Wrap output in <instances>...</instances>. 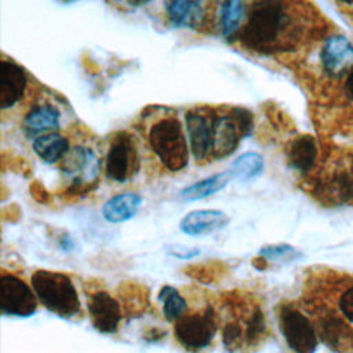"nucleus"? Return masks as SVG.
Wrapping results in <instances>:
<instances>
[{
  "label": "nucleus",
  "instance_id": "nucleus-1",
  "mask_svg": "<svg viewBox=\"0 0 353 353\" xmlns=\"http://www.w3.org/2000/svg\"><path fill=\"white\" fill-rule=\"evenodd\" d=\"M290 7V3L279 0L250 3L239 36L241 46L261 55L290 50L299 39V26Z\"/></svg>",
  "mask_w": 353,
  "mask_h": 353
},
{
  "label": "nucleus",
  "instance_id": "nucleus-2",
  "mask_svg": "<svg viewBox=\"0 0 353 353\" xmlns=\"http://www.w3.org/2000/svg\"><path fill=\"white\" fill-rule=\"evenodd\" d=\"M30 283L40 303L51 313L62 319L80 313L79 292L68 274L40 269L32 274Z\"/></svg>",
  "mask_w": 353,
  "mask_h": 353
},
{
  "label": "nucleus",
  "instance_id": "nucleus-3",
  "mask_svg": "<svg viewBox=\"0 0 353 353\" xmlns=\"http://www.w3.org/2000/svg\"><path fill=\"white\" fill-rule=\"evenodd\" d=\"M148 142L160 163L171 172L186 168L189 161V142L181 121L167 116L154 121L148 132Z\"/></svg>",
  "mask_w": 353,
  "mask_h": 353
},
{
  "label": "nucleus",
  "instance_id": "nucleus-4",
  "mask_svg": "<svg viewBox=\"0 0 353 353\" xmlns=\"http://www.w3.org/2000/svg\"><path fill=\"white\" fill-rule=\"evenodd\" d=\"M59 168L68 188L73 192H80L95 185L102 163L91 146L74 145L61 160Z\"/></svg>",
  "mask_w": 353,
  "mask_h": 353
},
{
  "label": "nucleus",
  "instance_id": "nucleus-5",
  "mask_svg": "<svg viewBox=\"0 0 353 353\" xmlns=\"http://www.w3.org/2000/svg\"><path fill=\"white\" fill-rule=\"evenodd\" d=\"M141 157L134 137L127 131L116 132L105 156V176L113 182L124 183L139 171Z\"/></svg>",
  "mask_w": 353,
  "mask_h": 353
},
{
  "label": "nucleus",
  "instance_id": "nucleus-6",
  "mask_svg": "<svg viewBox=\"0 0 353 353\" xmlns=\"http://www.w3.org/2000/svg\"><path fill=\"white\" fill-rule=\"evenodd\" d=\"M216 330V316L211 306L205 307L203 312L186 314L174 324L175 338L189 350L207 347L212 342Z\"/></svg>",
  "mask_w": 353,
  "mask_h": 353
},
{
  "label": "nucleus",
  "instance_id": "nucleus-7",
  "mask_svg": "<svg viewBox=\"0 0 353 353\" xmlns=\"http://www.w3.org/2000/svg\"><path fill=\"white\" fill-rule=\"evenodd\" d=\"M280 331L295 353H313L317 347V332L314 324L296 307L284 305L279 312Z\"/></svg>",
  "mask_w": 353,
  "mask_h": 353
},
{
  "label": "nucleus",
  "instance_id": "nucleus-8",
  "mask_svg": "<svg viewBox=\"0 0 353 353\" xmlns=\"http://www.w3.org/2000/svg\"><path fill=\"white\" fill-rule=\"evenodd\" d=\"M37 296L19 277L3 273L0 277V309L6 316L29 317L36 312Z\"/></svg>",
  "mask_w": 353,
  "mask_h": 353
},
{
  "label": "nucleus",
  "instance_id": "nucleus-9",
  "mask_svg": "<svg viewBox=\"0 0 353 353\" xmlns=\"http://www.w3.org/2000/svg\"><path fill=\"white\" fill-rule=\"evenodd\" d=\"M211 132V159L215 160L233 154L240 139L245 137L232 109L228 113H212Z\"/></svg>",
  "mask_w": 353,
  "mask_h": 353
},
{
  "label": "nucleus",
  "instance_id": "nucleus-10",
  "mask_svg": "<svg viewBox=\"0 0 353 353\" xmlns=\"http://www.w3.org/2000/svg\"><path fill=\"white\" fill-rule=\"evenodd\" d=\"M185 127L190 153L196 161L211 159L212 113L190 109L185 113Z\"/></svg>",
  "mask_w": 353,
  "mask_h": 353
},
{
  "label": "nucleus",
  "instance_id": "nucleus-11",
  "mask_svg": "<svg viewBox=\"0 0 353 353\" xmlns=\"http://www.w3.org/2000/svg\"><path fill=\"white\" fill-rule=\"evenodd\" d=\"M320 62L330 77L349 74L353 70V44L342 34L330 36L320 50Z\"/></svg>",
  "mask_w": 353,
  "mask_h": 353
},
{
  "label": "nucleus",
  "instance_id": "nucleus-12",
  "mask_svg": "<svg viewBox=\"0 0 353 353\" xmlns=\"http://www.w3.org/2000/svg\"><path fill=\"white\" fill-rule=\"evenodd\" d=\"M210 4L197 0H172L164 3L165 18L176 29H200L207 23Z\"/></svg>",
  "mask_w": 353,
  "mask_h": 353
},
{
  "label": "nucleus",
  "instance_id": "nucleus-13",
  "mask_svg": "<svg viewBox=\"0 0 353 353\" xmlns=\"http://www.w3.org/2000/svg\"><path fill=\"white\" fill-rule=\"evenodd\" d=\"M26 87L25 69L12 59L3 58L0 62V109L7 110L22 101Z\"/></svg>",
  "mask_w": 353,
  "mask_h": 353
},
{
  "label": "nucleus",
  "instance_id": "nucleus-14",
  "mask_svg": "<svg viewBox=\"0 0 353 353\" xmlns=\"http://www.w3.org/2000/svg\"><path fill=\"white\" fill-rule=\"evenodd\" d=\"M88 314L94 328L102 334H112L121 321V307L119 302L106 291H97L90 295Z\"/></svg>",
  "mask_w": 353,
  "mask_h": 353
},
{
  "label": "nucleus",
  "instance_id": "nucleus-15",
  "mask_svg": "<svg viewBox=\"0 0 353 353\" xmlns=\"http://www.w3.org/2000/svg\"><path fill=\"white\" fill-rule=\"evenodd\" d=\"M317 196L327 204H345L353 200V164L336 167L317 186Z\"/></svg>",
  "mask_w": 353,
  "mask_h": 353
},
{
  "label": "nucleus",
  "instance_id": "nucleus-16",
  "mask_svg": "<svg viewBox=\"0 0 353 353\" xmlns=\"http://www.w3.org/2000/svg\"><path fill=\"white\" fill-rule=\"evenodd\" d=\"M229 222V215L221 210H196L181 219L179 229L188 236H207L225 229Z\"/></svg>",
  "mask_w": 353,
  "mask_h": 353
},
{
  "label": "nucleus",
  "instance_id": "nucleus-17",
  "mask_svg": "<svg viewBox=\"0 0 353 353\" xmlns=\"http://www.w3.org/2000/svg\"><path fill=\"white\" fill-rule=\"evenodd\" d=\"M61 127V112L51 103H39L26 112L22 119V130L29 138H39L57 132Z\"/></svg>",
  "mask_w": 353,
  "mask_h": 353
},
{
  "label": "nucleus",
  "instance_id": "nucleus-18",
  "mask_svg": "<svg viewBox=\"0 0 353 353\" xmlns=\"http://www.w3.org/2000/svg\"><path fill=\"white\" fill-rule=\"evenodd\" d=\"M218 26L222 37L228 41L239 39L248 12V4L240 0H225L216 4Z\"/></svg>",
  "mask_w": 353,
  "mask_h": 353
},
{
  "label": "nucleus",
  "instance_id": "nucleus-19",
  "mask_svg": "<svg viewBox=\"0 0 353 353\" xmlns=\"http://www.w3.org/2000/svg\"><path fill=\"white\" fill-rule=\"evenodd\" d=\"M317 154L319 149L316 139L309 134L298 135L288 145V165L301 174H306L314 167Z\"/></svg>",
  "mask_w": 353,
  "mask_h": 353
},
{
  "label": "nucleus",
  "instance_id": "nucleus-20",
  "mask_svg": "<svg viewBox=\"0 0 353 353\" xmlns=\"http://www.w3.org/2000/svg\"><path fill=\"white\" fill-rule=\"evenodd\" d=\"M143 199L134 192H124L110 197L102 205V216L109 223H123L134 218L142 205Z\"/></svg>",
  "mask_w": 353,
  "mask_h": 353
},
{
  "label": "nucleus",
  "instance_id": "nucleus-21",
  "mask_svg": "<svg viewBox=\"0 0 353 353\" xmlns=\"http://www.w3.org/2000/svg\"><path fill=\"white\" fill-rule=\"evenodd\" d=\"M232 175L229 170L212 174L211 176L203 178L200 181H196L188 186H185L181 192L179 196L185 201H199L204 200L207 197L214 196L215 193L221 192L225 189V186L230 182Z\"/></svg>",
  "mask_w": 353,
  "mask_h": 353
},
{
  "label": "nucleus",
  "instance_id": "nucleus-22",
  "mask_svg": "<svg viewBox=\"0 0 353 353\" xmlns=\"http://www.w3.org/2000/svg\"><path fill=\"white\" fill-rule=\"evenodd\" d=\"M32 149L41 161L47 164H55L61 163V160L66 156L70 145L68 138L62 134L51 132L33 139Z\"/></svg>",
  "mask_w": 353,
  "mask_h": 353
},
{
  "label": "nucleus",
  "instance_id": "nucleus-23",
  "mask_svg": "<svg viewBox=\"0 0 353 353\" xmlns=\"http://www.w3.org/2000/svg\"><path fill=\"white\" fill-rule=\"evenodd\" d=\"M265 168L263 157L256 152H245L240 156H237L229 168V172L232 175V179L245 183L262 174Z\"/></svg>",
  "mask_w": 353,
  "mask_h": 353
},
{
  "label": "nucleus",
  "instance_id": "nucleus-24",
  "mask_svg": "<svg viewBox=\"0 0 353 353\" xmlns=\"http://www.w3.org/2000/svg\"><path fill=\"white\" fill-rule=\"evenodd\" d=\"M159 301L163 303V314L168 321H178L185 316L188 303L179 291L171 285H164L159 291Z\"/></svg>",
  "mask_w": 353,
  "mask_h": 353
},
{
  "label": "nucleus",
  "instance_id": "nucleus-25",
  "mask_svg": "<svg viewBox=\"0 0 353 353\" xmlns=\"http://www.w3.org/2000/svg\"><path fill=\"white\" fill-rule=\"evenodd\" d=\"M323 312L332 314L335 319H338L343 324L353 346V284L347 287L338 298L336 312L332 309H323Z\"/></svg>",
  "mask_w": 353,
  "mask_h": 353
},
{
  "label": "nucleus",
  "instance_id": "nucleus-26",
  "mask_svg": "<svg viewBox=\"0 0 353 353\" xmlns=\"http://www.w3.org/2000/svg\"><path fill=\"white\" fill-rule=\"evenodd\" d=\"M259 256L265 261L273 263H291L302 258V254L292 245L281 243V244H269L263 245L259 250Z\"/></svg>",
  "mask_w": 353,
  "mask_h": 353
},
{
  "label": "nucleus",
  "instance_id": "nucleus-27",
  "mask_svg": "<svg viewBox=\"0 0 353 353\" xmlns=\"http://www.w3.org/2000/svg\"><path fill=\"white\" fill-rule=\"evenodd\" d=\"M170 255H174V256H178V258H182V259H188V258H193L196 255L200 254V250L197 248H185V247H171L168 250Z\"/></svg>",
  "mask_w": 353,
  "mask_h": 353
},
{
  "label": "nucleus",
  "instance_id": "nucleus-28",
  "mask_svg": "<svg viewBox=\"0 0 353 353\" xmlns=\"http://www.w3.org/2000/svg\"><path fill=\"white\" fill-rule=\"evenodd\" d=\"M59 248L62 251H66V252H69L74 248V241L72 240V237L68 233L62 234V237L59 239Z\"/></svg>",
  "mask_w": 353,
  "mask_h": 353
},
{
  "label": "nucleus",
  "instance_id": "nucleus-29",
  "mask_svg": "<svg viewBox=\"0 0 353 353\" xmlns=\"http://www.w3.org/2000/svg\"><path fill=\"white\" fill-rule=\"evenodd\" d=\"M343 91H345L346 98L353 102V70L346 77V81L343 84Z\"/></svg>",
  "mask_w": 353,
  "mask_h": 353
}]
</instances>
